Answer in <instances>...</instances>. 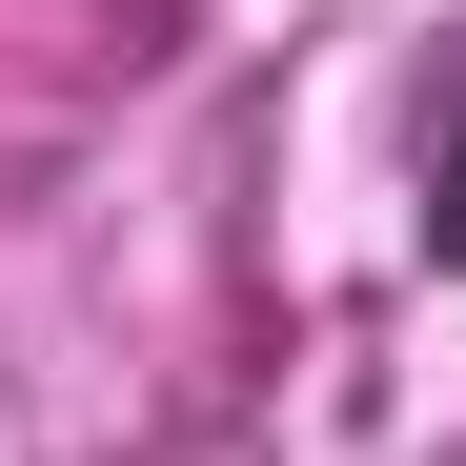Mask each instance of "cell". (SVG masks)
Here are the masks:
<instances>
[{
  "label": "cell",
  "mask_w": 466,
  "mask_h": 466,
  "mask_svg": "<svg viewBox=\"0 0 466 466\" xmlns=\"http://www.w3.org/2000/svg\"><path fill=\"white\" fill-rule=\"evenodd\" d=\"M426 264L466 284V61H446V102H426Z\"/></svg>",
  "instance_id": "obj_1"
}]
</instances>
